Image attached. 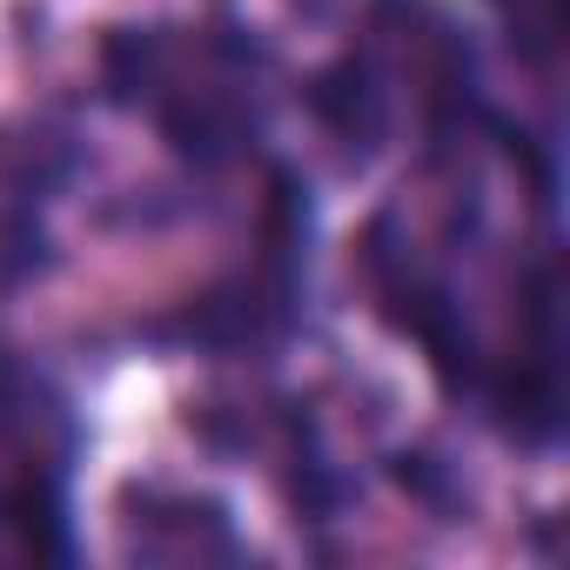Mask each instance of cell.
Wrapping results in <instances>:
<instances>
[{"label":"cell","mask_w":570,"mask_h":570,"mask_svg":"<svg viewBox=\"0 0 570 570\" xmlns=\"http://www.w3.org/2000/svg\"><path fill=\"white\" fill-rule=\"evenodd\" d=\"M8 517H14V530H21V543L41 557V563H61L68 557V523H61V490H55V476L48 470H35V476H21V490H14V503H8Z\"/></svg>","instance_id":"cell-3"},{"label":"cell","mask_w":570,"mask_h":570,"mask_svg":"<svg viewBox=\"0 0 570 570\" xmlns=\"http://www.w3.org/2000/svg\"><path fill=\"white\" fill-rule=\"evenodd\" d=\"M316 115L336 128V135H350V141H376L383 135V95H376V81H370V68L363 61H336L323 81H316Z\"/></svg>","instance_id":"cell-2"},{"label":"cell","mask_w":570,"mask_h":570,"mask_svg":"<svg viewBox=\"0 0 570 570\" xmlns=\"http://www.w3.org/2000/svg\"><path fill=\"white\" fill-rule=\"evenodd\" d=\"M155 81H161V35L121 28L108 41V88H115V101H141Z\"/></svg>","instance_id":"cell-4"},{"label":"cell","mask_w":570,"mask_h":570,"mask_svg":"<svg viewBox=\"0 0 570 570\" xmlns=\"http://www.w3.org/2000/svg\"><path fill=\"white\" fill-rule=\"evenodd\" d=\"M135 550L141 557H175V563H188V557H228L235 543H228V517H222V503H195V497H141V523H135Z\"/></svg>","instance_id":"cell-1"}]
</instances>
